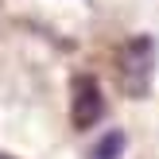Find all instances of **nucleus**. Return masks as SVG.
I'll use <instances>...</instances> for the list:
<instances>
[{
	"instance_id": "obj_1",
	"label": "nucleus",
	"mask_w": 159,
	"mask_h": 159,
	"mask_svg": "<svg viewBox=\"0 0 159 159\" xmlns=\"http://www.w3.org/2000/svg\"><path fill=\"white\" fill-rule=\"evenodd\" d=\"M155 78V39L136 35L116 51V82L128 97H148Z\"/></svg>"
},
{
	"instance_id": "obj_2",
	"label": "nucleus",
	"mask_w": 159,
	"mask_h": 159,
	"mask_svg": "<svg viewBox=\"0 0 159 159\" xmlns=\"http://www.w3.org/2000/svg\"><path fill=\"white\" fill-rule=\"evenodd\" d=\"M105 116V93H101V82L93 74H74L70 82V120H74L78 132L101 124Z\"/></svg>"
},
{
	"instance_id": "obj_3",
	"label": "nucleus",
	"mask_w": 159,
	"mask_h": 159,
	"mask_svg": "<svg viewBox=\"0 0 159 159\" xmlns=\"http://www.w3.org/2000/svg\"><path fill=\"white\" fill-rule=\"evenodd\" d=\"M124 144H128V136H124L120 128H113V132H105V136L89 148L85 159H124Z\"/></svg>"
},
{
	"instance_id": "obj_4",
	"label": "nucleus",
	"mask_w": 159,
	"mask_h": 159,
	"mask_svg": "<svg viewBox=\"0 0 159 159\" xmlns=\"http://www.w3.org/2000/svg\"><path fill=\"white\" fill-rule=\"evenodd\" d=\"M0 159H16V155H4V152H0Z\"/></svg>"
}]
</instances>
